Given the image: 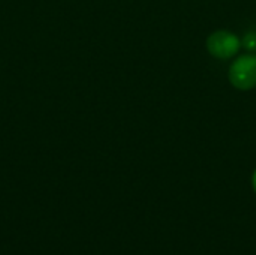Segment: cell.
<instances>
[{
	"label": "cell",
	"mask_w": 256,
	"mask_h": 255,
	"mask_svg": "<svg viewBox=\"0 0 256 255\" xmlns=\"http://www.w3.org/2000/svg\"><path fill=\"white\" fill-rule=\"evenodd\" d=\"M240 47V38L228 30H218L213 35H210L207 41V48L210 54H213L218 59H231L238 53Z\"/></svg>",
	"instance_id": "obj_2"
},
{
	"label": "cell",
	"mask_w": 256,
	"mask_h": 255,
	"mask_svg": "<svg viewBox=\"0 0 256 255\" xmlns=\"http://www.w3.org/2000/svg\"><path fill=\"white\" fill-rule=\"evenodd\" d=\"M243 45L249 51H256V30H250L246 33V36L243 39Z\"/></svg>",
	"instance_id": "obj_3"
},
{
	"label": "cell",
	"mask_w": 256,
	"mask_h": 255,
	"mask_svg": "<svg viewBox=\"0 0 256 255\" xmlns=\"http://www.w3.org/2000/svg\"><path fill=\"white\" fill-rule=\"evenodd\" d=\"M254 186H255V189H256V171H255V174H254Z\"/></svg>",
	"instance_id": "obj_4"
},
{
	"label": "cell",
	"mask_w": 256,
	"mask_h": 255,
	"mask_svg": "<svg viewBox=\"0 0 256 255\" xmlns=\"http://www.w3.org/2000/svg\"><path fill=\"white\" fill-rule=\"evenodd\" d=\"M230 80L240 90H250L256 86V56L244 54L230 68Z\"/></svg>",
	"instance_id": "obj_1"
}]
</instances>
